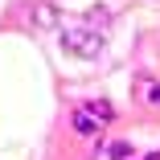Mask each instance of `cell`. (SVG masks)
<instances>
[{
  "mask_svg": "<svg viewBox=\"0 0 160 160\" xmlns=\"http://www.w3.org/2000/svg\"><path fill=\"white\" fill-rule=\"evenodd\" d=\"M62 45L74 58H99L103 53V33L99 29H86V25H66L62 29Z\"/></svg>",
  "mask_w": 160,
  "mask_h": 160,
  "instance_id": "6da1fadb",
  "label": "cell"
},
{
  "mask_svg": "<svg viewBox=\"0 0 160 160\" xmlns=\"http://www.w3.org/2000/svg\"><path fill=\"white\" fill-rule=\"evenodd\" d=\"M70 123H74V132H78V136H99V127H103V119L94 115V111H86V107H78Z\"/></svg>",
  "mask_w": 160,
  "mask_h": 160,
  "instance_id": "7a4b0ae2",
  "label": "cell"
},
{
  "mask_svg": "<svg viewBox=\"0 0 160 160\" xmlns=\"http://www.w3.org/2000/svg\"><path fill=\"white\" fill-rule=\"evenodd\" d=\"M136 94H140L148 107H160V82H156L152 74H140V78H136Z\"/></svg>",
  "mask_w": 160,
  "mask_h": 160,
  "instance_id": "3957f363",
  "label": "cell"
},
{
  "mask_svg": "<svg viewBox=\"0 0 160 160\" xmlns=\"http://www.w3.org/2000/svg\"><path fill=\"white\" fill-rule=\"evenodd\" d=\"M33 21L45 29H58V8L53 4H33Z\"/></svg>",
  "mask_w": 160,
  "mask_h": 160,
  "instance_id": "277c9868",
  "label": "cell"
},
{
  "mask_svg": "<svg viewBox=\"0 0 160 160\" xmlns=\"http://www.w3.org/2000/svg\"><path fill=\"white\" fill-rule=\"evenodd\" d=\"M86 111H94L103 123H111V119H115V107H111L107 99H94V103H86Z\"/></svg>",
  "mask_w": 160,
  "mask_h": 160,
  "instance_id": "5b68a950",
  "label": "cell"
},
{
  "mask_svg": "<svg viewBox=\"0 0 160 160\" xmlns=\"http://www.w3.org/2000/svg\"><path fill=\"white\" fill-rule=\"evenodd\" d=\"M107 156H111V160H127V156H132V144H111Z\"/></svg>",
  "mask_w": 160,
  "mask_h": 160,
  "instance_id": "8992f818",
  "label": "cell"
},
{
  "mask_svg": "<svg viewBox=\"0 0 160 160\" xmlns=\"http://www.w3.org/2000/svg\"><path fill=\"white\" fill-rule=\"evenodd\" d=\"M144 160H160V152H152V156H144Z\"/></svg>",
  "mask_w": 160,
  "mask_h": 160,
  "instance_id": "52a82bcc",
  "label": "cell"
}]
</instances>
